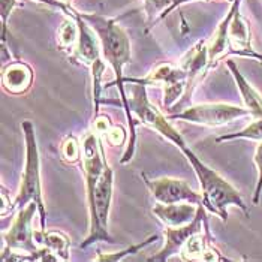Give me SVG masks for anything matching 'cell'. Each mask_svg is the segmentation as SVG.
Instances as JSON below:
<instances>
[{
	"mask_svg": "<svg viewBox=\"0 0 262 262\" xmlns=\"http://www.w3.org/2000/svg\"><path fill=\"white\" fill-rule=\"evenodd\" d=\"M32 80H33L32 69L21 61L9 64L3 71V75H2V82L5 85V89L14 95L24 93L30 87Z\"/></svg>",
	"mask_w": 262,
	"mask_h": 262,
	"instance_id": "obj_13",
	"label": "cell"
},
{
	"mask_svg": "<svg viewBox=\"0 0 262 262\" xmlns=\"http://www.w3.org/2000/svg\"><path fill=\"white\" fill-rule=\"evenodd\" d=\"M210 234H208V229L205 231V235L200 234H195L192 235L186 244L183 246L182 249V258L184 261H202V255H204V250H205V246L207 243L210 242Z\"/></svg>",
	"mask_w": 262,
	"mask_h": 262,
	"instance_id": "obj_15",
	"label": "cell"
},
{
	"mask_svg": "<svg viewBox=\"0 0 262 262\" xmlns=\"http://www.w3.org/2000/svg\"><path fill=\"white\" fill-rule=\"evenodd\" d=\"M17 6V0H2L0 9H2V42L5 43L8 39V17L11 15L12 9Z\"/></svg>",
	"mask_w": 262,
	"mask_h": 262,
	"instance_id": "obj_21",
	"label": "cell"
},
{
	"mask_svg": "<svg viewBox=\"0 0 262 262\" xmlns=\"http://www.w3.org/2000/svg\"><path fill=\"white\" fill-rule=\"evenodd\" d=\"M84 20L90 24V27L96 32L98 38L101 40L102 56L105 61H108L116 74V81L110 82L103 89H108L111 85H117L120 92L121 102L126 111V117L129 120V145L126 147V151L123 153L121 163H127L132 161L134 153H135V142H137V134H135V121L134 116L129 111V98L124 90V77H123V69L124 66L130 61V40L126 32L117 24L116 20L105 18L98 14H80Z\"/></svg>",
	"mask_w": 262,
	"mask_h": 262,
	"instance_id": "obj_2",
	"label": "cell"
},
{
	"mask_svg": "<svg viewBox=\"0 0 262 262\" xmlns=\"http://www.w3.org/2000/svg\"><path fill=\"white\" fill-rule=\"evenodd\" d=\"M110 127H111V124H110L108 117H105V116H98V117H96V120H95V130H96V132H99V134H106Z\"/></svg>",
	"mask_w": 262,
	"mask_h": 262,
	"instance_id": "obj_25",
	"label": "cell"
},
{
	"mask_svg": "<svg viewBox=\"0 0 262 262\" xmlns=\"http://www.w3.org/2000/svg\"><path fill=\"white\" fill-rule=\"evenodd\" d=\"M39 211L36 202H30L20 208L17 217L11 228L3 232V253H29V259L33 261H57L59 258L48 247H38L35 243V231L32 228V219L35 213Z\"/></svg>",
	"mask_w": 262,
	"mask_h": 262,
	"instance_id": "obj_4",
	"label": "cell"
},
{
	"mask_svg": "<svg viewBox=\"0 0 262 262\" xmlns=\"http://www.w3.org/2000/svg\"><path fill=\"white\" fill-rule=\"evenodd\" d=\"M253 162L256 165V171H258V180H256V187L253 192V205H258L259 200H261L262 193V141L256 145L255 150V156H253Z\"/></svg>",
	"mask_w": 262,
	"mask_h": 262,
	"instance_id": "obj_20",
	"label": "cell"
},
{
	"mask_svg": "<svg viewBox=\"0 0 262 262\" xmlns=\"http://www.w3.org/2000/svg\"><path fill=\"white\" fill-rule=\"evenodd\" d=\"M129 82H137L141 85H163V106L169 111V108L186 92L187 72L183 66L176 68L172 64H161L145 78H124V84Z\"/></svg>",
	"mask_w": 262,
	"mask_h": 262,
	"instance_id": "obj_6",
	"label": "cell"
},
{
	"mask_svg": "<svg viewBox=\"0 0 262 262\" xmlns=\"http://www.w3.org/2000/svg\"><path fill=\"white\" fill-rule=\"evenodd\" d=\"M35 2H39V3H43V5H48V6H51V8H56V9H59V11H63L64 14H68V15H74V11L68 6V5H64L61 0H35Z\"/></svg>",
	"mask_w": 262,
	"mask_h": 262,
	"instance_id": "obj_24",
	"label": "cell"
},
{
	"mask_svg": "<svg viewBox=\"0 0 262 262\" xmlns=\"http://www.w3.org/2000/svg\"><path fill=\"white\" fill-rule=\"evenodd\" d=\"M243 117H252L250 111L246 106L231 105V103H201L187 106L183 111L169 114V120L190 121L202 126H223L231 121L238 120Z\"/></svg>",
	"mask_w": 262,
	"mask_h": 262,
	"instance_id": "obj_5",
	"label": "cell"
},
{
	"mask_svg": "<svg viewBox=\"0 0 262 262\" xmlns=\"http://www.w3.org/2000/svg\"><path fill=\"white\" fill-rule=\"evenodd\" d=\"M186 2H193V0H174V3H172V5H171V6H169V8H168V9H166V11H165L163 14H162L161 18H163L165 15H168V14H169V12H171L172 9H176V8H177L179 5H182V3H186ZM161 18H159V20H161Z\"/></svg>",
	"mask_w": 262,
	"mask_h": 262,
	"instance_id": "obj_26",
	"label": "cell"
},
{
	"mask_svg": "<svg viewBox=\"0 0 262 262\" xmlns=\"http://www.w3.org/2000/svg\"><path fill=\"white\" fill-rule=\"evenodd\" d=\"M226 66L232 75V78L237 84V89L242 95L243 103L244 106L250 111L252 119H262V96L253 89V85L249 81L244 78L238 66L235 64V61L226 60Z\"/></svg>",
	"mask_w": 262,
	"mask_h": 262,
	"instance_id": "obj_12",
	"label": "cell"
},
{
	"mask_svg": "<svg viewBox=\"0 0 262 262\" xmlns=\"http://www.w3.org/2000/svg\"><path fill=\"white\" fill-rule=\"evenodd\" d=\"M35 238L38 243L53 250L59 259H69V238L64 234L59 231H40L39 234H35Z\"/></svg>",
	"mask_w": 262,
	"mask_h": 262,
	"instance_id": "obj_14",
	"label": "cell"
},
{
	"mask_svg": "<svg viewBox=\"0 0 262 262\" xmlns=\"http://www.w3.org/2000/svg\"><path fill=\"white\" fill-rule=\"evenodd\" d=\"M59 40L63 47L69 48L78 40V24L77 21H64L59 30Z\"/></svg>",
	"mask_w": 262,
	"mask_h": 262,
	"instance_id": "obj_18",
	"label": "cell"
},
{
	"mask_svg": "<svg viewBox=\"0 0 262 262\" xmlns=\"http://www.w3.org/2000/svg\"><path fill=\"white\" fill-rule=\"evenodd\" d=\"M174 3V0H144V9L148 17V21L151 23L155 17L161 15Z\"/></svg>",
	"mask_w": 262,
	"mask_h": 262,
	"instance_id": "obj_19",
	"label": "cell"
},
{
	"mask_svg": "<svg viewBox=\"0 0 262 262\" xmlns=\"http://www.w3.org/2000/svg\"><path fill=\"white\" fill-rule=\"evenodd\" d=\"M80 145L77 140L74 137H69L66 141L63 142V147H61V155L63 158L68 162H75L78 161L80 158Z\"/></svg>",
	"mask_w": 262,
	"mask_h": 262,
	"instance_id": "obj_22",
	"label": "cell"
},
{
	"mask_svg": "<svg viewBox=\"0 0 262 262\" xmlns=\"http://www.w3.org/2000/svg\"><path fill=\"white\" fill-rule=\"evenodd\" d=\"M232 140H252V141H262V119H253L250 124H247L243 130L237 134H228L219 137L216 141H232Z\"/></svg>",
	"mask_w": 262,
	"mask_h": 262,
	"instance_id": "obj_16",
	"label": "cell"
},
{
	"mask_svg": "<svg viewBox=\"0 0 262 262\" xmlns=\"http://www.w3.org/2000/svg\"><path fill=\"white\" fill-rule=\"evenodd\" d=\"M142 179L156 202H162V204L192 202L196 205L204 204L202 193L193 190L192 186L186 180L174 179V177H161L151 180L145 174H142Z\"/></svg>",
	"mask_w": 262,
	"mask_h": 262,
	"instance_id": "obj_7",
	"label": "cell"
},
{
	"mask_svg": "<svg viewBox=\"0 0 262 262\" xmlns=\"http://www.w3.org/2000/svg\"><path fill=\"white\" fill-rule=\"evenodd\" d=\"M21 129L24 134V142H26V162H24V171L21 177L20 190L15 196L12 207L23 208L30 202H36L39 208L40 231H45L47 211H45V205L42 200L39 150H38V142H36V135H35V126L30 120H24L21 123Z\"/></svg>",
	"mask_w": 262,
	"mask_h": 262,
	"instance_id": "obj_3",
	"label": "cell"
},
{
	"mask_svg": "<svg viewBox=\"0 0 262 262\" xmlns=\"http://www.w3.org/2000/svg\"><path fill=\"white\" fill-rule=\"evenodd\" d=\"M105 135H106V141L111 145H123L126 141V132L121 126H111Z\"/></svg>",
	"mask_w": 262,
	"mask_h": 262,
	"instance_id": "obj_23",
	"label": "cell"
},
{
	"mask_svg": "<svg viewBox=\"0 0 262 262\" xmlns=\"http://www.w3.org/2000/svg\"><path fill=\"white\" fill-rule=\"evenodd\" d=\"M200 205L192 202H177V204H162L156 202L153 207L155 216L166 226H184L190 223L198 214Z\"/></svg>",
	"mask_w": 262,
	"mask_h": 262,
	"instance_id": "obj_11",
	"label": "cell"
},
{
	"mask_svg": "<svg viewBox=\"0 0 262 262\" xmlns=\"http://www.w3.org/2000/svg\"><path fill=\"white\" fill-rule=\"evenodd\" d=\"M158 238H159V235L148 237L147 240L138 243V244H132L130 247H127V249H123V250L117 252V253H105V255H102L101 252H99V255H98L96 261H121V259H123V258H126L127 255H135V253H138V252H140V250H142L145 246H148L150 243L156 242Z\"/></svg>",
	"mask_w": 262,
	"mask_h": 262,
	"instance_id": "obj_17",
	"label": "cell"
},
{
	"mask_svg": "<svg viewBox=\"0 0 262 262\" xmlns=\"http://www.w3.org/2000/svg\"><path fill=\"white\" fill-rule=\"evenodd\" d=\"M207 226H208V223H207V217H205V205L202 204L198 208L196 217L190 223H187L184 226H177V228L166 226V229H165V246L156 255L148 258V261H168L169 258H172L174 255L182 252L183 246L192 235L200 234Z\"/></svg>",
	"mask_w": 262,
	"mask_h": 262,
	"instance_id": "obj_8",
	"label": "cell"
},
{
	"mask_svg": "<svg viewBox=\"0 0 262 262\" xmlns=\"http://www.w3.org/2000/svg\"><path fill=\"white\" fill-rule=\"evenodd\" d=\"M132 96L129 98V111L132 116H137L142 124L151 127L162 137H165L168 141L176 144L186 159L190 162L201 186L202 200L205 208H208L213 214H217L223 222L228 221V207H237L240 208L246 216H249V208L246 202L243 201L240 192L226 182L221 174H217L214 169L207 166L204 162L193 153V150L186 144L180 132L169 123V119L165 117L161 111L153 106L145 92V85L129 82Z\"/></svg>",
	"mask_w": 262,
	"mask_h": 262,
	"instance_id": "obj_1",
	"label": "cell"
},
{
	"mask_svg": "<svg viewBox=\"0 0 262 262\" xmlns=\"http://www.w3.org/2000/svg\"><path fill=\"white\" fill-rule=\"evenodd\" d=\"M242 3V2H240ZM240 3H237L235 11L232 14V18L229 23V29H228V38H229V43L232 47V53L240 54L244 57H252L256 59L258 61L262 63V54H258L252 45H250V30L246 20L240 14Z\"/></svg>",
	"mask_w": 262,
	"mask_h": 262,
	"instance_id": "obj_10",
	"label": "cell"
},
{
	"mask_svg": "<svg viewBox=\"0 0 262 262\" xmlns=\"http://www.w3.org/2000/svg\"><path fill=\"white\" fill-rule=\"evenodd\" d=\"M72 18H75L78 24V40H77V56L82 63L89 64L90 68L101 63L102 45L99 38L95 36V30L90 24L81 17L78 12L74 11Z\"/></svg>",
	"mask_w": 262,
	"mask_h": 262,
	"instance_id": "obj_9",
	"label": "cell"
}]
</instances>
